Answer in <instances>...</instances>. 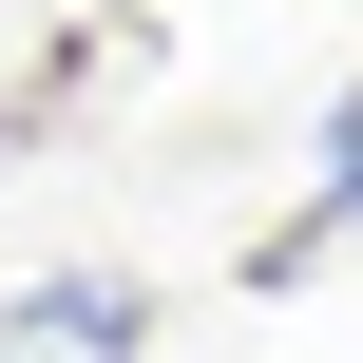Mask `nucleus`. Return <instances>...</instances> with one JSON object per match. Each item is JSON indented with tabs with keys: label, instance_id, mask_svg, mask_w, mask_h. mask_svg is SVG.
Listing matches in <instances>:
<instances>
[{
	"label": "nucleus",
	"instance_id": "nucleus-1",
	"mask_svg": "<svg viewBox=\"0 0 363 363\" xmlns=\"http://www.w3.org/2000/svg\"><path fill=\"white\" fill-rule=\"evenodd\" d=\"M0 363H153V287L134 268H38V287H0Z\"/></svg>",
	"mask_w": 363,
	"mask_h": 363
},
{
	"label": "nucleus",
	"instance_id": "nucleus-2",
	"mask_svg": "<svg viewBox=\"0 0 363 363\" xmlns=\"http://www.w3.org/2000/svg\"><path fill=\"white\" fill-rule=\"evenodd\" d=\"M345 230H363V77H345V96H325V115H306V211L268 230V268H325Z\"/></svg>",
	"mask_w": 363,
	"mask_h": 363
}]
</instances>
